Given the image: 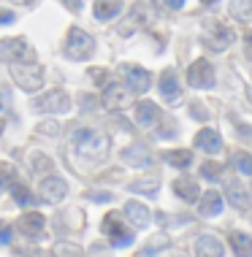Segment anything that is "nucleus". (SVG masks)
<instances>
[{"label":"nucleus","instance_id":"29","mask_svg":"<svg viewBox=\"0 0 252 257\" xmlns=\"http://www.w3.org/2000/svg\"><path fill=\"white\" fill-rule=\"evenodd\" d=\"M201 176L209 179V182H214V179H220V176H222V165H220V163H214V160H209V163L201 165Z\"/></svg>","mask_w":252,"mask_h":257},{"label":"nucleus","instance_id":"14","mask_svg":"<svg viewBox=\"0 0 252 257\" xmlns=\"http://www.w3.org/2000/svg\"><path fill=\"white\" fill-rule=\"evenodd\" d=\"M125 217L130 219L133 227H138V230H144V227H149V208L144 203H138V200H128L125 203Z\"/></svg>","mask_w":252,"mask_h":257},{"label":"nucleus","instance_id":"20","mask_svg":"<svg viewBox=\"0 0 252 257\" xmlns=\"http://www.w3.org/2000/svg\"><path fill=\"white\" fill-rule=\"evenodd\" d=\"M120 14H122L120 0H98L95 3V19H101V22H111V19L120 17Z\"/></svg>","mask_w":252,"mask_h":257},{"label":"nucleus","instance_id":"9","mask_svg":"<svg viewBox=\"0 0 252 257\" xmlns=\"http://www.w3.org/2000/svg\"><path fill=\"white\" fill-rule=\"evenodd\" d=\"M233 38H236V33L230 30L228 25H214L212 30L204 36V44L209 46V49H214V52H222V49H228V46L233 44Z\"/></svg>","mask_w":252,"mask_h":257},{"label":"nucleus","instance_id":"12","mask_svg":"<svg viewBox=\"0 0 252 257\" xmlns=\"http://www.w3.org/2000/svg\"><path fill=\"white\" fill-rule=\"evenodd\" d=\"M225 198H228V203L236 206L239 211H249V206H252L247 187H244L241 182H236V179H230V182L225 184Z\"/></svg>","mask_w":252,"mask_h":257},{"label":"nucleus","instance_id":"30","mask_svg":"<svg viewBox=\"0 0 252 257\" xmlns=\"http://www.w3.org/2000/svg\"><path fill=\"white\" fill-rule=\"evenodd\" d=\"M11 179H14V165H9V163H0V195H3V190L9 187Z\"/></svg>","mask_w":252,"mask_h":257},{"label":"nucleus","instance_id":"38","mask_svg":"<svg viewBox=\"0 0 252 257\" xmlns=\"http://www.w3.org/2000/svg\"><path fill=\"white\" fill-rule=\"evenodd\" d=\"M57 254H79L76 246H57Z\"/></svg>","mask_w":252,"mask_h":257},{"label":"nucleus","instance_id":"33","mask_svg":"<svg viewBox=\"0 0 252 257\" xmlns=\"http://www.w3.org/2000/svg\"><path fill=\"white\" fill-rule=\"evenodd\" d=\"M90 200H95V203H109L111 200V192H87Z\"/></svg>","mask_w":252,"mask_h":257},{"label":"nucleus","instance_id":"24","mask_svg":"<svg viewBox=\"0 0 252 257\" xmlns=\"http://www.w3.org/2000/svg\"><path fill=\"white\" fill-rule=\"evenodd\" d=\"M230 249L239 257H252V238L247 233H230Z\"/></svg>","mask_w":252,"mask_h":257},{"label":"nucleus","instance_id":"6","mask_svg":"<svg viewBox=\"0 0 252 257\" xmlns=\"http://www.w3.org/2000/svg\"><path fill=\"white\" fill-rule=\"evenodd\" d=\"M187 84L193 89H212L214 87V68L209 60H195L190 65V71H187Z\"/></svg>","mask_w":252,"mask_h":257},{"label":"nucleus","instance_id":"1","mask_svg":"<svg viewBox=\"0 0 252 257\" xmlns=\"http://www.w3.org/2000/svg\"><path fill=\"white\" fill-rule=\"evenodd\" d=\"M71 144L81 157H103L109 152V138L95 127H79L73 133Z\"/></svg>","mask_w":252,"mask_h":257},{"label":"nucleus","instance_id":"22","mask_svg":"<svg viewBox=\"0 0 252 257\" xmlns=\"http://www.w3.org/2000/svg\"><path fill=\"white\" fill-rule=\"evenodd\" d=\"M103 106H106L109 111H114V108H122L125 103H128V95H125V89L122 87H117V84H106V92H103Z\"/></svg>","mask_w":252,"mask_h":257},{"label":"nucleus","instance_id":"18","mask_svg":"<svg viewBox=\"0 0 252 257\" xmlns=\"http://www.w3.org/2000/svg\"><path fill=\"white\" fill-rule=\"evenodd\" d=\"M157 119H160V108H157L152 100H141V103L136 106V122H138V124L152 127Z\"/></svg>","mask_w":252,"mask_h":257},{"label":"nucleus","instance_id":"25","mask_svg":"<svg viewBox=\"0 0 252 257\" xmlns=\"http://www.w3.org/2000/svg\"><path fill=\"white\" fill-rule=\"evenodd\" d=\"M230 17L236 22H252V0H233L230 3Z\"/></svg>","mask_w":252,"mask_h":257},{"label":"nucleus","instance_id":"36","mask_svg":"<svg viewBox=\"0 0 252 257\" xmlns=\"http://www.w3.org/2000/svg\"><path fill=\"white\" fill-rule=\"evenodd\" d=\"M244 54H247V57L252 60V30L247 33V36H244Z\"/></svg>","mask_w":252,"mask_h":257},{"label":"nucleus","instance_id":"35","mask_svg":"<svg viewBox=\"0 0 252 257\" xmlns=\"http://www.w3.org/2000/svg\"><path fill=\"white\" fill-rule=\"evenodd\" d=\"M62 6H65L68 11H81L84 3H81V0H62Z\"/></svg>","mask_w":252,"mask_h":257},{"label":"nucleus","instance_id":"7","mask_svg":"<svg viewBox=\"0 0 252 257\" xmlns=\"http://www.w3.org/2000/svg\"><path fill=\"white\" fill-rule=\"evenodd\" d=\"M33 108H36L38 114H62V111L71 108V98H68V92H62V89H52V92L41 95V98L33 103Z\"/></svg>","mask_w":252,"mask_h":257},{"label":"nucleus","instance_id":"42","mask_svg":"<svg viewBox=\"0 0 252 257\" xmlns=\"http://www.w3.org/2000/svg\"><path fill=\"white\" fill-rule=\"evenodd\" d=\"M0 133H3V122H0Z\"/></svg>","mask_w":252,"mask_h":257},{"label":"nucleus","instance_id":"19","mask_svg":"<svg viewBox=\"0 0 252 257\" xmlns=\"http://www.w3.org/2000/svg\"><path fill=\"white\" fill-rule=\"evenodd\" d=\"M174 192H177L182 200H187V203H193V200L201 198L198 182H193V179H187V176H182V179H177V182H174Z\"/></svg>","mask_w":252,"mask_h":257},{"label":"nucleus","instance_id":"37","mask_svg":"<svg viewBox=\"0 0 252 257\" xmlns=\"http://www.w3.org/2000/svg\"><path fill=\"white\" fill-rule=\"evenodd\" d=\"M11 241V227H0V244H9Z\"/></svg>","mask_w":252,"mask_h":257},{"label":"nucleus","instance_id":"26","mask_svg":"<svg viewBox=\"0 0 252 257\" xmlns=\"http://www.w3.org/2000/svg\"><path fill=\"white\" fill-rule=\"evenodd\" d=\"M125 163H136V165H149L152 163V157H149V152H146L144 147H130V149H125Z\"/></svg>","mask_w":252,"mask_h":257},{"label":"nucleus","instance_id":"5","mask_svg":"<svg viewBox=\"0 0 252 257\" xmlns=\"http://www.w3.org/2000/svg\"><path fill=\"white\" fill-rule=\"evenodd\" d=\"M0 62H33V49L25 38H3L0 41Z\"/></svg>","mask_w":252,"mask_h":257},{"label":"nucleus","instance_id":"23","mask_svg":"<svg viewBox=\"0 0 252 257\" xmlns=\"http://www.w3.org/2000/svg\"><path fill=\"white\" fill-rule=\"evenodd\" d=\"M163 160L168 165H174V168H190L193 165V152L190 149H171V152H165L163 155Z\"/></svg>","mask_w":252,"mask_h":257},{"label":"nucleus","instance_id":"27","mask_svg":"<svg viewBox=\"0 0 252 257\" xmlns=\"http://www.w3.org/2000/svg\"><path fill=\"white\" fill-rule=\"evenodd\" d=\"M11 195H14V200H17L19 206H25V208L36 203V198L30 195V190H27L22 182H14V184H11Z\"/></svg>","mask_w":252,"mask_h":257},{"label":"nucleus","instance_id":"28","mask_svg":"<svg viewBox=\"0 0 252 257\" xmlns=\"http://www.w3.org/2000/svg\"><path fill=\"white\" fill-rule=\"evenodd\" d=\"M233 165L239 173H244V176H252V155H247V152H236Z\"/></svg>","mask_w":252,"mask_h":257},{"label":"nucleus","instance_id":"11","mask_svg":"<svg viewBox=\"0 0 252 257\" xmlns=\"http://www.w3.org/2000/svg\"><path fill=\"white\" fill-rule=\"evenodd\" d=\"M17 227L27 235V238H41V235H44V230H46V219L41 217L38 211H27V214H22V217H19Z\"/></svg>","mask_w":252,"mask_h":257},{"label":"nucleus","instance_id":"34","mask_svg":"<svg viewBox=\"0 0 252 257\" xmlns=\"http://www.w3.org/2000/svg\"><path fill=\"white\" fill-rule=\"evenodd\" d=\"M14 19H17V17H14L9 9H0V25H11Z\"/></svg>","mask_w":252,"mask_h":257},{"label":"nucleus","instance_id":"10","mask_svg":"<svg viewBox=\"0 0 252 257\" xmlns=\"http://www.w3.org/2000/svg\"><path fill=\"white\" fill-rule=\"evenodd\" d=\"M68 195V184L57 176H46L41 182V203H60Z\"/></svg>","mask_w":252,"mask_h":257},{"label":"nucleus","instance_id":"4","mask_svg":"<svg viewBox=\"0 0 252 257\" xmlns=\"http://www.w3.org/2000/svg\"><path fill=\"white\" fill-rule=\"evenodd\" d=\"M103 233H106V238L111 241V246H117V249H125V246H130L133 244V230H128V225L117 217V214H106L103 217Z\"/></svg>","mask_w":252,"mask_h":257},{"label":"nucleus","instance_id":"13","mask_svg":"<svg viewBox=\"0 0 252 257\" xmlns=\"http://www.w3.org/2000/svg\"><path fill=\"white\" fill-rule=\"evenodd\" d=\"M125 76H128V87L133 92L144 95L152 84V73L146 68H138V65H125Z\"/></svg>","mask_w":252,"mask_h":257},{"label":"nucleus","instance_id":"17","mask_svg":"<svg viewBox=\"0 0 252 257\" xmlns=\"http://www.w3.org/2000/svg\"><path fill=\"white\" fill-rule=\"evenodd\" d=\"M195 254L198 257H222L225 249H222V244L214 235H201V238L195 241Z\"/></svg>","mask_w":252,"mask_h":257},{"label":"nucleus","instance_id":"15","mask_svg":"<svg viewBox=\"0 0 252 257\" xmlns=\"http://www.w3.org/2000/svg\"><path fill=\"white\" fill-rule=\"evenodd\" d=\"M195 147H198L201 152H206V155H217V152L222 149V138H220V133L204 127V130L195 133Z\"/></svg>","mask_w":252,"mask_h":257},{"label":"nucleus","instance_id":"2","mask_svg":"<svg viewBox=\"0 0 252 257\" xmlns=\"http://www.w3.org/2000/svg\"><path fill=\"white\" fill-rule=\"evenodd\" d=\"M93 52H95L93 36H87L81 27H71L68 36H65V54H68V57L76 60V62H81V60L93 57Z\"/></svg>","mask_w":252,"mask_h":257},{"label":"nucleus","instance_id":"31","mask_svg":"<svg viewBox=\"0 0 252 257\" xmlns=\"http://www.w3.org/2000/svg\"><path fill=\"white\" fill-rule=\"evenodd\" d=\"M130 190L133 192H144V195H155V192H157V182H133Z\"/></svg>","mask_w":252,"mask_h":257},{"label":"nucleus","instance_id":"41","mask_svg":"<svg viewBox=\"0 0 252 257\" xmlns=\"http://www.w3.org/2000/svg\"><path fill=\"white\" fill-rule=\"evenodd\" d=\"M201 3H217V0H201Z\"/></svg>","mask_w":252,"mask_h":257},{"label":"nucleus","instance_id":"3","mask_svg":"<svg viewBox=\"0 0 252 257\" xmlns=\"http://www.w3.org/2000/svg\"><path fill=\"white\" fill-rule=\"evenodd\" d=\"M11 73L17 79V84L22 89H27V92H36L44 84V71L36 65V60L33 62H11Z\"/></svg>","mask_w":252,"mask_h":257},{"label":"nucleus","instance_id":"40","mask_svg":"<svg viewBox=\"0 0 252 257\" xmlns=\"http://www.w3.org/2000/svg\"><path fill=\"white\" fill-rule=\"evenodd\" d=\"M11 3H17V6H30L33 0H11Z\"/></svg>","mask_w":252,"mask_h":257},{"label":"nucleus","instance_id":"32","mask_svg":"<svg viewBox=\"0 0 252 257\" xmlns=\"http://www.w3.org/2000/svg\"><path fill=\"white\" fill-rule=\"evenodd\" d=\"M90 79H93L98 87H103V84L109 81V73L103 71V68H93V71H90Z\"/></svg>","mask_w":252,"mask_h":257},{"label":"nucleus","instance_id":"16","mask_svg":"<svg viewBox=\"0 0 252 257\" xmlns=\"http://www.w3.org/2000/svg\"><path fill=\"white\" fill-rule=\"evenodd\" d=\"M222 211V195L217 190H209V192H204V198L198 200V214L201 217H217V214Z\"/></svg>","mask_w":252,"mask_h":257},{"label":"nucleus","instance_id":"8","mask_svg":"<svg viewBox=\"0 0 252 257\" xmlns=\"http://www.w3.org/2000/svg\"><path fill=\"white\" fill-rule=\"evenodd\" d=\"M152 19H155V6L149 3V0H141V3H136L133 6V11H130V19L120 27V33L122 36H130L136 27H144V25H149Z\"/></svg>","mask_w":252,"mask_h":257},{"label":"nucleus","instance_id":"21","mask_svg":"<svg viewBox=\"0 0 252 257\" xmlns=\"http://www.w3.org/2000/svg\"><path fill=\"white\" fill-rule=\"evenodd\" d=\"M160 95L168 100V103H177L179 98V81H177V73L174 71H165L160 76Z\"/></svg>","mask_w":252,"mask_h":257},{"label":"nucleus","instance_id":"39","mask_svg":"<svg viewBox=\"0 0 252 257\" xmlns=\"http://www.w3.org/2000/svg\"><path fill=\"white\" fill-rule=\"evenodd\" d=\"M163 3L168 6V9H182V6H185V0H163Z\"/></svg>","mask_w":252,"mask_h":257}]
</instances>
